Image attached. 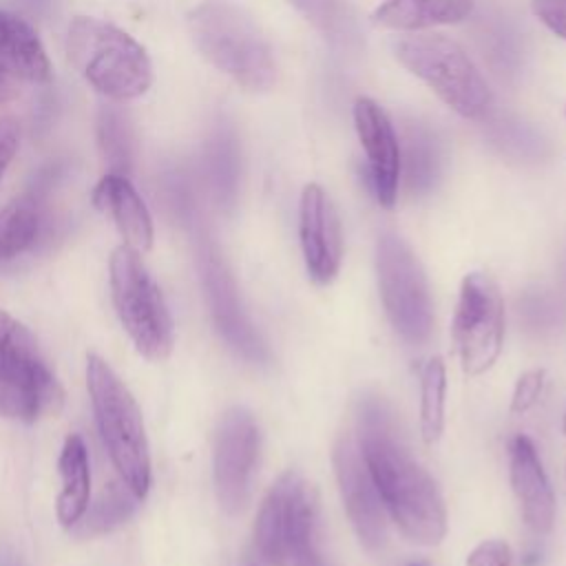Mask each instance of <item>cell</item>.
Returning <instances> with one entry per match:
<instances>
[{"label": "cell", "mask_w": 566, "mask_h": 566, "mask_svg": "<svg viewBox=\"0 0 566 566\" xmlns=\"http://www.w3.org/2000/svg\"><path fill=\"white\" fill-rule=\"evenodd\" d=\"M360 431L358 444L382 509L411 542L440 544L447 535V509L440 489L409 453L382 402L365 400Z\"/></svg>", "instance_id": "1"}, {"label": "cell", "mask_w": 566, "mask_h": 566, "mask_svg": "<svg viewBox=\"0 0 566 566\" xmlns=\"http://www.w3.org/2000/svg\"><path fill=\"white\" fill-rule=\"evenodd\" d=\"M199 53L245 91H268L276 82L272 46L254 18L230 0H203L188 15Z\"/></svg>", "instance_id": "2"}, {"label": "cell", "mask_w": 566, "mask_h": 566, "mask_svg": "<svg viewBox=\"0 0 566 566\" xmlns=\"http://www.w3.org/2000/svg\"><path fill=\"white\" fill-rule=\"evenodd\" d=\"M86 389L113 467L135 500H144L150 489V447L133 394L97 354L86 358Z\"/></svg>", "instance_id": "3"}, {"label": "cell", "mask_w": 566, "mask_h": 566, "mask_svg": "<svg viewBox=\"0 0 566 566\" xmlns=\"http://www.w3.org/2000/svg\"><path fill=\"white\" fill-rule=\"evenodd\" d=\"M66 53L80 75L111 99L137 97L153 82L146 49L104 20L77 15L69 24Z\"/></svg>", "instance_id": "4"}, {"label": "cell", "mask_w": 566, "mask_h": 566, "mask_svg": "<svg viewBox=\"0 0 566 566\" xmlns=\"http://www.w3.org/2000/svg\"><path fill=\"white\" fill-rule=\"evenodd\" d=\"M396 60L420 77L464 119L482 122L493 111V93L469 53L436 33H411L394 42Z\"/></svg>", "instance_id": "5"}, {"label": "cell", "mask_w": 566, "mask_h": 566, "mask_svg": "<svg viewBox=\"0 0 566 566\" xmlns=\"http://www.w3.org/2000/svg\"><path fill=\"white\" fill-rule=\"evenodd\" d=\"M64 391L40 354L35 336L0 310V416L35 422L57 416Z\"/></svg>", "instance_id": "6"}, {"label": "cell", "mask_w": 566, "mask_h": 566, "mask_svg": "<svg viewBox=\"0 0 566 566\" xmlns=\"http://www.w3.org/2000/svg\"><path fill=\"white\" fill-rule=\"evenodd\" d=\"M111 298L135 349L155 363L166 360L175 345V325L166 298L135 252L119 245L111 254Z\"/></svg>", "instance_id": "7"}, {"label": "cell", "mask_w": 566, "mask_h": 566, "mask_svg": "<svg viewBox=\"0 0 566 566\" xmlns=\"http://www.w3.org/2000/svg\"><path fill=\"white\" fill-rule=\"evenodd\" d=\"M380 298L391 327L411 345L429 338L433 307L424 268L416 252L394 232H385L376 248Z\"/></svg>", "instance_id": "8"}, {"label": "cell", "mask_w": 566, "mask_h": 566, "mask_svg": "<svg viewBox=\"0 0 566 566\" xmlns=\"http://www.w3.org/2000/svg\"><path fill=\"white\" fill-rule=\"evenodd\" d=\"M453 345L467 376L489 371L504 343V301L497 283L484 272L462 279L453 314Z\"/></svg>", "instance_id": "9"}, {"label": "cell", "mask_w": 566, "mask_h": 566, "mask_svg": "<svg viewBox=\"0 0 566 566\" xmlns=\"http://www.w3.org/2000/svg\"><path fill=\"white\" fill-rule=\"evenodd\" d=\"M259 449L261 433L254 416L243 407L228 409L214 433L212 473L217 500L230 515H237L250 497V482L259 460Z\"/></svg>", "instance_id": "10"}, {"label": "cell", "mask_w": 566, "mask_h": 566, "mask_svg": "<svg viewBox=\"0 0 566 566\" xmlns=\"http://www.w3.org/2000/svg\"><path fill=\"white\" fill-rule=\"evenodd\" d=\"M332 462L340 500L356 537L365 548L378 551L385 544V509L358 440L352 436H340L334 444Z\"/></svg>", "instance_id": "11"}, {"label": "cell", "mask_w": 566, "mask_h": 566, "mask_svg": "<svg viewBox=\"0 0 566 566\" xmlns=\"http://www.w3.org/2000/svg\"><path fill=\"white\" fill-rule=\"evenodd\" d=\"M298 239L307 274L327 285L343 261V232L329 195L318 184H307L298 201Z\"/></svg>", "instance_id": "12"}, {"label": "cell", "mask_w": 566, "mask_h": 566, "mask_svg": "<svg viewBox=\"0 0 566 566\" xmlns=\"http://www.w3.org/2000/svg\"><path fill=\"white\" fill-rule=\"evenodd\" d=\"M201 279L210 314L219 334L243 358L252 363H263L268 358L265 343L248 321L243 305L239 301L234 279L230 276L223 259L217 254L212 245H206L201 250Z\"/></svg>", "instance_id": "13"}, {"label": "cell", "mask_w": 566, "mask_h": 566, "mask_svg": "<svg viewBox=\"0 0 566 566\" xmlns=\"http://www.w3.org/2000/svg\"><path fill=\"white\" fill-rule=\"evenodd\" d=\"M354 126L365 148L369 186L382 208H391L400 184V139L387 113L369 97L354 102Z\"/></svg>", "instance_id": "14"}, {"label": "cell", "mask_w": 566, "mask_h": 566, "mask_svg": "<svg viewBox=\"0 0 566 566\" xmlns=\"http://www.w3.org/2000/svg\"><path fill=\"white\" fill-rule=\"evenodd\" d=\"M509 475L524 524L533 533L546 535L555 522V495L531 438L515 436L511 440Z\"/></svg>", "instance_id": "15"}, {"label": "cell", "mask_w": 566, "mask_h": 566, "mask_svg": "<svg viewBox=\"0 0 566 566\" xmlns=\"http://www.w3.org/2000/svg\"><path fill=\"white\" fill-rule=\"evenodd\" d=\"M93 203L97 210L113 217L119 234L124 237V245L139 254L153 248L150 212L126 175H104L93 190Z\"/></svg>", "instance_id": "16"}, {"label": "cell", "mask_w": 566, "mask_h": 566, "mask_svg": "<svg viewBox=\"0 0 566 566\" xmlns=\"http://www.w3.org/2000/svg\"><path fill=\"white\" fill-rule=\"evenodd\" d=\"M301 475L296 471L283 473L268 491L254 522V546L263 562L281 566L287 562V533L292 520L294 491Z\"/></svg>", "instance_id": "17"}, {"label": "cell", "mask_w": 566, "mask_h": 566, "mask_svg": "<svg viewBox=\"0 0 566 566\" xmlns=\"http://www.w3.org/2000/svg\"><path fill=\"white\" fill-rule=\"evenodd\" d=\"M0 66L13 77H22L35 84L51 80V64L46 51L22 18L0 9Z\"/></svg>", "instance_id": "18"}, {"label": "cell", "mask_w": 566, "mask_h": 566, "mask_svg": "<svg viewBox=\"0 0 566 566\" xmlns=\"http://www.w3.org/2000/svg\"><path fill=\"white\" fill-rule=\"evenodd\" d=\"M473 0H382L371 22L391 31H424L438 24H455L469 18Z\"/></svg>", "instance_id": "19"}, {"label": "cell", "mask_w": 566, "mask_h": 566, "mask_svg": "<svg viewBox=\"0 0 566 566\" xmlns=\"http://www.w3.org/2000/svg\"><path fill=\"white\" fill-rule=\"evenodd\" d=\"M62 491L57 495V520L64 528H73L91 502V464L82 436H66L57 460Z\"/></svg>", "instance_id": "20"}, {"label": "cell", "mask_w": 566, "mask_h": 566, "mask_svg": "<svg viewBox=\"0 0 566 566\" xmlns=\"http://www.w3.org/2000/svg\"><path fill=\"white\" fill-rule=\"evenodd\" d=\"M287 559L294 566H332L318 546V502L314 489L301 478L294 491L287 533Z\"/></svg>", "instance_id": "21"}, {"label": "cell", "mask_w": 566, "mask_h": 566, "mask_svg": "<svg viewBox=\"0 0 566 566\" xmlns=\"http://www.w3.org/2000/svg\"><path fill=\"white\" fill-rule=\"evenodd\" d=\"M405 172L411 192H427L440 172V153L436 137L420 122H409L400 144V177Z\"/></svg>", "instance_id": "22"}, {"label": "cell", "mask_w": 566, "mask_h": 566, "mask_svg": "<svg viewBox=\"0 0 566 566\" xmlns=\"http://www.w3.org/2000/svg\"><path fill=\"white\" fill-rule=\"evenodd\" d=\"M303 20L332 46L349 49L358 42L356 13L349 0H287Z\"/></svg>", "instance_id": "23"}, {"label": "cell", "mask_w": 566, "mask_h": 566, "mask_svg": "<svg viewBox=\"0 0 566 566\" xmlns=\"http://www.w3.org/2000/svg\"><path fill=\"white\" fill-rule=\"evenodd\" d=\"M42 223L40 206L33 197H18L0 210V261L29 250Z\"/></svg>", "instance_id": "24"}, {"label": "cell", "mask_w": 566, "mask_h": 566, "mask_svg": "<svg viewBox=\"0 0 566 566\" xmlns=\"http://www.w3.org/2000/svg\"><path fill=\"white\" fill-rule=\"evenodd\" d=\"M447 369L440 356H431L420 369V433L424 444H436L444 429Z\"/></svg>", "instance_id": "25"}, {"label": "cell", "mask_w": 566, "mask_h": 566, "mask_svg": "<svg viewBox=\"0 0 566 566\" xmlns=\"http://www.w3.org/2000/svg\"><path fill=\"white\" fill-rule=\"evenodd\" d=\"M135 495L128 491V486L122 484H108L99 493V497L93 502L91 509L82 515V533L86 535H99L108 533L115 526L124 524L133 515ZM77 522V524H80Z\"/></svg>", "instance_id": "26"}, {"label": "cell", "mask_w": 566, "mask_h": 566, "mask_svg": "<svg viewBox=\"0 0 566 566\" xmlns=\"http://www.w3.org/2000/svg\"><path fill=\"white\" fill-rule=\"evenodd\" d=\"M99 148L111 172L126 175L130 166V144L124 119L117 111L104 108L99 113Z\"/></svg>", "instance_id": "27"}, {"label": "cell", "mask_w": 566, "mask_h": 566, "mask_svg": "<svg viewBox=\"0 0 566 566\" xmlns=\"http://www.w3.org/2000/svg\"><path fill=\"white\" fill-rule=\"evenodd\" d=\"M520 316L528 329L548 332L562 323L564 310L548 294H526L524 301L520 303Z\"/></svg>", "instance_id": "28"}, {"label": "cell", "mask_w": 566, "mask_h": 566, "mask_svg": "<svg viewBox=\"0 0 566 566\" xmlns=\"http://www.w3.org/2000/svg\"><path fill=\"white\" fill-rule=\"evenodd\" d=\"M214 179L223 197H232L234 181H237V157H234V144L228 137L217 139L214 146Z\"/></svg>", "instance_id": "29"}, {"label": "cell", "mask_w": 566, "mask_h": 566, "mask_svg": "<svg viewBox=\"0 0 566 566\" xmlns=\"http://www.w3.org/2000/svg\"><path fill=\"white\" fill-rule=\"evenodd\" d=\"M544 378H546L544 369H528L517 378L513 398H511L513 413H526L537 402V398L544 389Z\"/></svg>", "instance_id": "30"}, {"label": "cell", "mask_w": 566, "mask_h": 566, "mask_svg": "<svg viewBox=\"0 0 566 566\" xmlns=\"http://www.w3.org/2000/svg\"><path fill=\"white\" fill-rule=\"evenodd\" d=\"M467 566H515V559L506 542L484 539L467 555Z\"/></svg>", "instance_id": "31"}, {"label": "cell", "mask_w": 566, "mask_h": 566, "mask_svg": "<svg viewBox=\"0 0 566 566\" xmlns=\"http://www.w3.org/2000/svg\"><path fill=\"white\" fill-rule=\"evenodd\" d=\"M533 13L548 31L566 40V0H533Z\"/></svg>", "instance_id": "32"}, {"label": "cell", "mask_w": 566, "mask_h": 566, "mask_svg": "<svg viewBox=\"0 0 566 566\" xmlns=\"http://www.w3.org/2000/svg\"><path fill=\"white\" fill-rule=\"evenodd\" d=\"M18 139H20V130H18L15 119L2 117L0 119V177L4 175V170L9 168V164L18 150Z\"/></svg>", "instance_id": "33"}, {"label": "cell", "mask_w": 566, "mask_h": 566, "mask_svg": "<svg viewBox=\"0 0 566 566\" xmlns=\"http://www.w3.org/2000/svg\"><path fill=\"white\" fill-rule=\"evenodd\" d=\"M18 95V84L13 80L11 73H7L2 66H0V102H9Z\"/></svg>", "instance_id": "34"}, {"label": "cell", "mask_w": 566, "mask_h": 566, "mask_svg": "<svg viewBox=\"0 0 566 566\" xmlns=\"http://www.w3.org/2000/svg\"><path fill=\"white\" fill-rule=\"evenodd\" d=\"M562 429H564V436H566V413H564V420H562Z\"/></svg>", "instance_id": "35"}, {"label": "cell", "mask_w": 566, "mask_h": 566, "mask_svg": "<svg viewBox=\"0 0 566 566\" xmlns=\"http://www.w3.org/2000/svg\"><path fill=\"white\" fill-rule=\"evenodd\" d=\"M248 566H259V564H248Z\"/></svg>", "instance_id": "36"}, {"label": "cell", "mask_w": 566, "mask_h": 566, "mask_svg": "<svg viewBox=\"0 0 566 566\" xmlns=\"http://www.w3.org/2000/svg\"><path fill=\"white\" fill-rule=\"evenodd\" d=\"M413 566H420V564H413Z\"/></svg>", "instance_id": "37"}]
</instances>
